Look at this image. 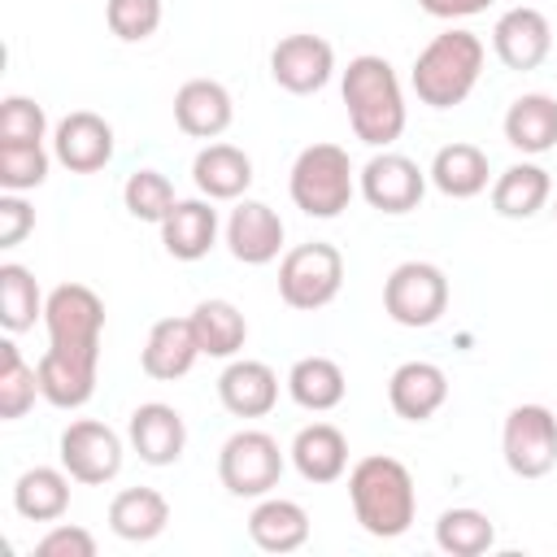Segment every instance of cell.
Masks as SVG:
<instances>
[{
    "mask_svg": "<svg viewBox=\"0 0 557 557\" xmlns=\"http://www.w3.org/2000/svg\"><path fill=\"white\" fill-rule=\"evenodd\" d=\"M448 400V374L435 361H400L387 379V405L405 422H426Z\"/></svg>",
    "mask_w": 557,
    "mask_h": 557,
    "instance_id": "e0dca14e",
    "label": "cell"
},
{
    "mask_svg": "<svg viewBox=\"0 0 557 557\" xmlns=\"http://www.w3.org/2000/svg\"><path fill=\"white\" fill-rule=\"evenodd\" d=\"M435 544L448 553V557H479L496 544V527L483 509H470V505H457V509H444L435 518Z\"/></svg>",
    "mask_w": 557,
    "mask_h": 557,
    "instance_id": "d6a6232c",
    "label": "cell"
},
{
    "mask_svg": "<svg viewBox=\"0 0 557 557\" xmlns=\"http://www.w3.org/2000/svg\"><path fill=\"white\" fill-rule=\"evenodd\" d=\"M218 400L235 418H265L278 405V374L265 361H231L218 374Z\"/></svg>",
    "mask_w": 557,
    "mask_h": 557,
    "instance_id": "ffe728a7",
    "label": "cell"
},
{
    "mask_svg": "<svg viewBox=\"0 0 557 557\" xmlns=\"http://www.w3.org/2000/svg\"><path fill=\"white\" fill-rule=\"evenodd\" d=\"M248 540L261 553H296L309 540V513L296 500L261 496L257 509L248 513Z\"/></svg>",
    "mask_w": 557,
    "mask_h": 557,
    "instance_id": "d4e9b609",
    "label": "cell"
},
{
    "mask_svg": "<svg viewBox=\"0 0 557 557\" xmlns=\"http://www.w3.org/2000/svg\"><path fill=\"white\" fill-rule=\"evenodd\" d=\"M126 440H131V448L139 453L144 466H174L187 448V422L174 405L144 400L126 422Z\"/></svg>",
    "mask_w": 557,
    "mask_h": 557,
    "instance_id": "9a60e30c",
    "label": "cell"
},
{
    "mask_svg": "<svg viewBox=\"0 0 557 557\" xmlns=\"http://www.w3.org/2000/svg\"><path fill=\"white\" fill-rule=\"evenodd\" d=\"M52 157L44 144H0V187L4 191H30L48 178Z\"/></svg>",
    "mask_w": 557,
    "mask_h": 557,
    "instance_id": "d590c367",
    "label": "cell"
},
{
    "mask_svg": "<svg viewBox=\"0 0 557 557\" xmlns=\"http://www.w3.org/2000/svg\"><path fill=\"white\" fill-rule=\"evenodd\" d=\"M505 139L509 148L540 157L548 148H557V100L544 91H527L505 109Z\"/></svg>",
    "mask_w": 557,
    "mask_h": 557,
    "instance_id": "4316f807",
    "label": "cell"
},
{
    "mask_svg": "<svg viewBox=\"0 0 557 557\" xmlns=\"http://www.w3.org/2000/svg\"><path fill=\"white\" fill-rule=\"evenodd\" d=\"M492 0H418V9L422 13H431V17H474V13H483Z\"/></svg>",
    "mask_w": 557,
    "mask_h": 557,
    "instance_id": "60d3db41",
    "label": "cell"
},
{
    "mask_svg": "<svg viewBox=\"0 0 557 557\" xmlns=\"http://www.w3.org/2000/svg\"><path fill=\"white\" fill-rule=\"evenodd\" d=\"M292 466L305 483H335L348 470V440L331 422H309L292 440Z\"/></svg>",
    "mask_w": 557,
    "mask_h": 557,
    "instance_id": "7402d4cb",
    "label": "cell"
},
{
    "mask_svg": "<svg viewBox=\"0 0 557 557\" xmlns=\"http://www.w3.org/2000/svg\"><path fill=\"white\" fill-rule=\"evenodd\" d=\"M161 244L174 261H200L218 244V209L209 196L178 200L161 222Z\"/></svg>",
    "mask_w": 557,
    "mask_h": 557,
    "instance_id": "44dd1931",
    "label": "cell"
},
{
    "mask_svg": "<svg viewBox=\"0 0 557 557\" xmlns=\"http://www.w3.org/2000/svg\"><path fill=\"white\" fill-rule=\"evenodd\" d=\"M191 178L209 200H244L252 187V157L235 144H205L191 161Z\"/></svg>",
    "mask_w": 557,
    "mask_h": 557,
    "instance_id": "603a6c76",
    "label": "cell"
},
{
    "mask_svg": "<svg viewBox=\"0 0 557 557\" xmlns=\"http://www.w3.org/2000/svg\"><path fill=\"white\" fill-rule=\"evenodd\" d=\"M52 157L70 174H96L113 161V126L91 109H74L52 131Z\"/></svg>",
    "mask_w": 557,
    "mask_h": 557,
    "instance_id": "5bb4252c",
    "label": "cell"
},
{
    "mask_svg": "<svg viewBox=\"0 0 557 557\" xmlns=\"http://www.w3.org/2000/svg\"><path fill=\"white\" fill-rule=\"evenodd\" d=\"M500 453L518 479H544L557 466V413L548 405H513L500 426Z\"/></svg>",
    "mask_w": 557,
    "mask_h": 557,
    "instance_id": "9c48e42d",
    "label": "cell"
},
{
    "mask_svg": "<svg viewBox=\"0 0 557 557\" xmlns=\"http://www.w3.org/2000/svg\"><path fill=\"white\" fill-rule=\"evenodd\" d=\"M48 113L30 96H4L0 100V144H44Z\"/></svg>",
    "mask_w": 557,
    "mask_h": 557,
    "instance_id": "74e56055",
    "label": "cell"
},
{
    "mask_svg": "<svg viewBox=\"0 0 557 557\" xmlns=\"http://www.w3.org/2000/svg\"><path fill=\"white\" fill-rule=\"evenodd\" d=\"M104 22L122 44H144L161 26V0H104Z\"/></svg>",
    "mask_w": 557,
    "mask_h": 557,
    "instance_id": "8d00e7d4",
    "label": "cell"
},
{
    "mask_svg": "<svg viewBox=\"0 0 557 557\" xmlns=\"http://www.w3.org/2000/svg\"><path fill=\"white\" fill-rule=\"evenodd\" d=\"M292 205L309 218H339L357 191L352 183V161L339 144H309L300 148V157L292 161V178H287Z\"/></svg>",
    "mask_w": 557,
    "mask_h": 557,
    "instance_id": "5b68a950",
    "label": "cell"
},
{
    "mask_svg": "<svg viewBox=\"0 0 557 557\" xmlns=\"http://www.w3.org/2000/svg\"><path fill=\"white\" fill-rule=\"evenodd\" d=\"M383 309L396 326H435L448 309V278L431 261H400L383 283Z\"/></svg>",
    "mask_w": 557,
    "mask_h": 557,
    "instance_id": "ba28073f",
    "label": "cell"
},
{
    "mask_svg": "<svg viewBox=\"0 0 557 557\" xmlns=\"http://www.w3.org/2000/svg\"><path fill=\"white\" fill-rule=\"evenodd\" d=\"M170 527V500L157 487H122L109 500V531L131 544H148Z\"/></svg>",
    "mask_w": 557,
    "mask_h": 557,
    "instance_id": "cb8c5ba5",
    "label": "cell"
},
{
    "mask_svg": "<svg viewBox=\"0 0 557 557\" xmlns=\"http://www.w3.org/2000/svg\"><path fill=\"white\" fill-rule=\"evenodd\" d=\"M70 470L65 466H35L22 470L13 483V509L26 522H57L70 509Z\"/></svg>",
    "mask_w": 557,
    "mask_h": 557,
    "instance_id": "484cf974",
    "label": "cell"
},
{
    "mask_svg": "<svg viewBox=\"0 0 557 557\" xmlns=\"http://www.w3.org/2000/svg\"><path fill=\"white\" fill-rule=\"evenodd\" d=\"M348 500H352V513H357L361 531L374 535V540L405 535L413 527V513H418L413 474H409L405 461H396L387 453L361 457L348 470Z\"/></svg>",
    "mask_w": 557,
    "mask_h": 557,
    "instance_id": "3957f363",
    "label": "cell"
},
{
    "mask_svg": "<svg viewBox=\"0 0 557 557\" xmlns=\"http://www.w3.org/2000/svg\"><path fill=\"white\" fill-rule=\"evenodd\" d=\"M487 152L474 144H444L426 170V178L448 196V200H470L487 191Z\"/></svg>",
    "mask_w": 557,
    "mask_h": 557,
    "instance_id": "83f0119b",
    "label": "cell"
},
{
    "mask_svg": "<svg viewBox=\"0 0 557 557\" xmlns=\"http://www.w3.org/2000/svg\"><path fill=\"white\" fill-rule=\"evenodd\" d=\"M187 318H191L200 357H235V352L244 348V339H248V322H244V313H239L231 300H222V296L200 300Z\"/></svg>",
    "mask_w": 557,
    "mask_h": 557,
    "instance_id": "f546056e",
    "label": "cell"
},
{
    "mask_svg": "<svg viewBox=\"0 0 557 557\" xmlns=\"http://www.w3.org/2000/svg\"><path fill=\"white\" fill-rule=\"evenodd\" d=\"M287 392H292V400H296L300 409L326 413V409H335V405L344 400L348 383H344L339 361H331V357H300V361L287 370Z\"/></svg>",
    "mask_w": 557,
    "mask_h": 557,
    "instance_id": "4dcf8cb0",
    "label": "cell"
},
{
    "mask_svg": "<svg viewBox=\"0 0 557 557\" xmlns=\"http://www.w3.org/2000/svg\"><path fill=\"white\" fill-rule=\"evenodd\" d=\"M218 479L231 496H270L283 479V448L270 431H235L218 453Z\"/></svg>",
    "mask_w": 557,
    "mask_h": 557,
    "instance_id": "52a82bcc",
    "label": "cell"
},
{
    "mask_svg": "<svg viewBox=\"0 0 557 557\" xmlns=\"http://www.w3.org/2000/svg\"><path fill=\"white\" fill-rule=\"evenodd\" d=\"M548 196H553V178L535 161H518L500 170V178L492 183V209L500 218H535L548 205Z\"/></svg>",
    "mask_w": 557,
    "mask_h": 557,
    "instance_id": "f1b7e54d",
    "label": "cell"
},
{
    "mask_svg": "<svg viewBox=\"0 0 557 557\" xmlns=\"http://www.w3.org/2000/svg\"><path fill=\"white\" fill-rule=\"evenodd\" d=\"M57 457L74 483L104 487L122 470V435L96 418H74L57 440Z\"/></svg>",
    "mask_w": 557,
    "mask_h": 557,
    "instance_id": "30bf717a",
    "label": "cell"
},
{
    "mask_svg": "<svg viewBox=\"0 0 557 557\" xmlns=\"http://www.w3.org/2000/svg\"><path fill=\"white\" fill-rule=\"evenodd\" d=\"M235 117V100L218 78H187L174 91V122L191 139H218Z\"/></svg>",
    "mask_w": 557,
    "mask_h": 557,
    "instance_id": "ac0fdd59",
    "label": "cell"
},
{
    "mask_svg": "<svg viewBox=\"0 0 557 557\" xmlns=\"http://www.w3.org/2000/svg\"><path fill=\"white\" fill-rule=\"evenodd\" d=\"M361 196L379 213H409L426 196V170L405 152H374L361 165Z\"/></svg>",
    "mask_w": 557,
    "mask_h": 557,
    "instance_id": "8fae6325",
    "label": "cell"
},
{
    "mask_svg": "<svg viewBox=\"0 0 557 557\" xmlns=\"http://www.w3.org/2000/svg\"><path fill=\"white\" fill-rule=\"evenodd\" d=\"M483 57H487V48L474 30H444L413 57L409 83L422 104L453 109L474 91V83L483 74Z\"/></svg>",
    "mask_w": 557,
    "mask_h": 557,
    "instance_id": "277c9868",
    "label": "cell"
},
{
    "mask_svg": "<svg viewBox=\"0 0 557 557\" xmlns=\"http://www.w3.org/2000/svg\"><path fill=\"white\" fill-rule=\"evenodd\" d=\"M35 231V209L22 200V191L0 196V248H17Z\"/></svg>",
    "mask_w": 557,
    "mask_h": 557,
    "instance_id": "ab89813d",
    "label": "cell"
},
{
    "mask_svg": "<svg viewBox=\"0 0 557 557\" xmlns=\"http://www.w3.org/2000/svg\"><path fill=\"white\" fill-rule=\"evenodd\" d=\"M48 352L35 361L39 396L57 409H83L96 396L100 379V339H104V300L87 283H61L44 305Z\"/></svg>",
    "mask_w": 557,
    "mask_h": 557,
    "instance_id": "6da1fadb",
    "label": "cell"
},
{
    "mask_svg": "<svg viewBox=\"0 0 557 557\" xmlns=\"http://www.w3.org/2000/svg\"><path fill=\"white\" fill-rule=\"evenodd\" d=\"M196 357H200V344H196L191 318H161V322H152V331L144 339L139 366H144L148 379L174 383L196 366Z\"/></svg>",
    "mask_w": 557,
    "mask_h": 557,
    "instance_id": "d6986e66",
    "label": "cell"
},
{
    "mask_svg": "<svg viewBox=\"0 0 557 557\" xmlns=\"http://www.w3.org/2000/svg\"><path fill=\"white\" fill-rule=\"evenodd\" d=\"M553 218H557V205H553Z\"/></svg>",
    "mask_w": 557,
    "mask_h": 557,
    "instance_id": "b9f144b4",
    "label": "cell"
},
{
    "mask_svg": "<svg viewBox=\"0 0 557 557\" xmlns=\"http://www.w3.org/2000/svg\"><path fill=\"white\" fill-rule=\"evenodd\" d=\"M492 48H496V57H500L505 70H518V74L540 70L548 61V52H553V26H548V17L540 9L518 4V9H509V13L496 17Z\"/></svg>",
    "mask_w": 557,
    "mask_h": 557,
    "instance_id": "4fadbf2b",
    "label": "cell"
},
{
    "mask_svg": "<svg viewBox=\"0 0 557 557\" xmlns=\"http://www.w3.org/2000/svg\"><path fill=\"white\" fill-rule=\"evenodd\" d=\"M335 74V48L322 35H283L270 48V78L292 96H313Z\"/></svg>",
    "mask_w": 557,
    "mask_h": 557,
    "instance_id": "7c38bea8",
    "label": "cell"
},
{
    "mask_svg": "<svg viewBox=\"0 0 557 557\" xmlns=\"http://www.w3.org/2000/svg\"><path fill=\"white\" fill-rule=\"evenodd\" d=\"M344 109H348V126L361 144L370 148H387L405 135V91H400V78L392 70L387 57H374V52H361L348 61L344 70Z\"/></svg>",
    "mask_w": 557,
    "mask_h": 557,
    "instance_id": "7a4b0ae2",
    "label": "cell"
},
{
    "mask_svg": "<svg viewBox=\"0 0 557 557\" xmlns=\"http://www.w3.org/2000/svg\"><path fill=\"white\" fill-rule=\"evenodd\" d=\"M344 287V257L335 244H296L278 261V296L296 313L326 309Z\"/></svg>",
    "mask_w": 557,
    "mask_h": 557,
    "instance_id": "8992f818",
    "label": "cell"
},
{
    "mask_svg": "<svg viewBox=\"0 0 557 557\" xmlns=\"http://www.w3.org/2000/svg\"><path fill=\"white\" fill-rule=\"evenodd\" d=\"M35 396H39V370L26 366L13 339H4L0 344V418L4 422L26 418L35 409Z\"/></svg>",
    "mask_w": 557,
    "mask_h": 557,
    "instance_id": "836d02e7",
    "label": "cell"
},
{
    "mask_svg": "<svg viewBox=\"0 0 557 557\" xmlns=\"http://www.w3.org/2000/svg\"><path fill=\"white\" fill-rule=\"evenodd\" d=\"M35 557H96V535L74 522H57L35 540Z\"/></svg>",
    "mask_w": 557,
    "mask_h": 557,
    "instance_id": "f35d334b",
    "label": "cell"
},
{
    "mask_svg": "<svg viewBox=\"0 0 557 557\" xmlns=\"http://www.w3.org/2000/svg\"><path fill=\"white\" fill-rule=\"evenodd\" d=\"M226 248L244 265H265L283 252V218L265 200H235L226 218Z\"/></svg>",
    "mask_w": 557,
    "mask_h": 557,
    "instance_id": "2e32d148",
    "label": "cell"
},
{
    "mask_svg": "<svg viewBox=\"0 0 557 557\" xmlns=\"http://www.w3.org/2000/svg\"><path fill=\"white\" fill-rule=\"evenodd\" d=\"M44 305L48 296L39 292L35 274L17 261H4L0 265V326L9 335H22L35 326V318H44Z\"/></svg>",
    "mask_w": 557,
    "mask_h": 557,
    "instance_id": "1f68e13d",
    "label": "cell"
},
{
    "mask_svg": "<svg viewBox=\"0 0 557 557\" xmlns=\"http://www.w3.org/2000/svg\"><path fill=\"white\" fill-rule=\"evenodd\" d=\"M122 205H126V213L131 218H139V222H165V213L178 205V196H174V183L161 174V170H135V174H126V183H122Z\"/></svg>",
    "mask_w": 557,
    "mask_h": 557,
    "instance_id": "e575fe53",
    "label": "cell"
}]
</instances>
